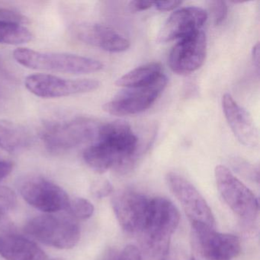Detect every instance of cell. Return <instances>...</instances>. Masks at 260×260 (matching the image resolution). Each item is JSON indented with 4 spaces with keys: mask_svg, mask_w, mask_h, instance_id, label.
Segmentation results:
<instances>
[{
    "mask_svg": "<svg viewBox=\"0 0 260 260\" xmlns=\"http://www.w3.org/2000/svg\"><path fill=\"white\" fill-rule=\"evenodd\" d=\"M141 155L138 137L130 124L116 121L102 124L95 143L83 152V159L97 173L114 169L124 174L133 170Z\"/></svg>",
    "mask_w": 260,
    "mask_h": 260,
    "instance_id": "obj_1",
    "label": "cell"
},
{
    "mask_svg": "<svg viewBox=\"0 0 260 260\" xmlns=\"http://www.w3.org/2000/svg\"><path fill=\"white\" fill-rule=\"evenodd\" d=\"M179 218V211L171 201L162 197L151 199L147 223L141 234L146 248L153 256L159 260L166 259Z\"/></svg>",
    "mask_w": 260,
    "mask_h": 260,
    "instance_id": "obj_2",
    "label": "cell"
},
{
    "mask_svg": "<svg viewBox=\"0 0 260 260\" xmlns=\"http://www.w3.org/2000/svg\"><path fill=\"white\" fill-rule=\"evenodd\" d=\"M101 125L95 120L86 117L57 121L44 129L42 141L51 153H65L89 141H95Z\"/></svg>",
    "mask_w": 260,
    "mask_h": 260,
    "instance_id": "obj_3",
    "label": "cell"
},
{
    "mask_svg": "<svg viewBox=\"0 0 260 260\" xmlns=\"http://www.w3.org/2000/svg\"><path fill=\"white\" fill-rule=\"evenodd\" d=\"M15 60L30 69L83 74L98 72L103 68L100 60L65 53H46L28 48H18L13 53Z\"/></svg>",
    "mask_w": 260,
    "mask_h": 260,
    "instance_id": "obj_4",
    "label": "cell"
},
{
    "mask_svg": "<svg viewBox=\"0 0 260 260\" xmlns=\"http://www.w3.org/2000/svg\"><path fill=\"white\" fill-rule=\"evenodd\" d=\"M25 231L41 243L61 249L74 247L80 237L78 224L68 219L52 215L31 219L25 225Z\"/></svg>",
    "mask_w": 260,
    "mask_h": 260,
    "instance_id": "obj_5",
    "label": "cell"
},
{
    "mask_svg": "<svg viewBox=\"0 0 260 260\" xmlns=\"http://www.w3.org/2000/svg\"><path fill=\"white\" fill-rule=\"evenodd\" d=\"M214 173L217 188L226 205L242 220L253 221L258 211L255 194L224 166H217Z\"/></svg>",
    "mask_w": 260,
    "mask_h": 260,
    "instance_id": "obj_6",
    "label": "cell"
},
{
    "mask_svg": "<svg viewBox=\"0 0 260 260\" xmlns=\"http://www.w3.org/2000/svg\"><path fill=\"white\" fill-rule=\"evenodd\" d=\"M167 180L169 188L182 205L192 229H214L215 220L212 211L196 187L177 173H169Z\"/></svg>",
    "mask_w": 260,
    "mask_h": 260,
    "instance_id": "obj_7",
    "label": "cell"
},
{
    "mask_svg": "<svg viewBox=\"0 0 260 260\" xmlns=\"http://www.w3.org/2000/svg\"><path fill=\"white\" fill-rule=\"evenodd\" d=\"M18 188L27 203L44 212L68 209L71 201L63 188L42 176H25L19 181Z\"/></svg>",
    "mask_w": 260,
    "mask_h": 260,
    "instance_id": "obj_8",
    "label": "cell"
},
{
    "mask_svg": "<svg viewBox=\"0 0 260 260\" xmlns=\"http://www.w3.org/2000/svg\"><path fill=\"white\" fill-rule=\"evenodd\" d=\"M168 79L164 74L153 83L142 87L126 88L103 106L105 112L116 116L136 115L148 109L164 92Z\"/></svg>",
    "mask_w": 260,
    "mask_h": 260,
    "instance_id": "obj_9",
    "label": "cell"
},
{
    "mask_svg": "<svg viewBox=\"0 0 260 260\" xmlns=\"http://www.w3.org/2000/svg\"><path fill=\"white\" fill-rule=\"evenodd\" d=\"M151 199L145 194L125 189L112 198V207L121 228L131 234H141L150 212Z\"/></svg>",
    "mask_w": 260,
    "mask_h": 260,
    "instance_id": "obj_10",
    "label": "cell"
},
{
    "mask_svg": "<svg viewBox=\"0 0 260 260\" xmlns=\"http://www.w3.org/2000/svg\"><path fill=\"white\" fill-rule=\"evenodd\" d=\"M25 87L36 96L52 99L86 93L96 90L98 80L91 79L69 80L48 74H33L25 78Z\"/></svg>",
    "mask_w": 260,
    "mask_h": 260,
    "instance_id": "obj_11",
    "label": "cell"
},
{
    "mask_svg": "<svg viewBox=\"0 0 260 260\" xmlns=\"http://www.w3.org/2000/svg\"><path fill=\"white\" fill-rule=\"evenodd\" d=\"M194 253L208 260H231L240 254V240L232 234L216 232L215 229H193Z\"/></svg>",
    "mask_w": 260,
    "mask_h": 260,
    "instance_id": "obj_12",
    "label": "cell"
},
{
    "mask_svg": "<svg viewBox=\"0 0 260 260\" xmlns=\"http://www.w3.org/2000/svg\"><path fill=\"white\" fill-rule=\"evenodd\" d=\"M207 38L202 30L180 39L173 47L169 64L173 72L187 75L199 70L206 58Z\"/></svg>",
    "mask_w": 260,
    "mask_h": 260,
    "instance_id": "obj_13",
    "label": "cell"
},
{
    "mask_svg": "<svg viewBox=\"0 0 260 260\" xmlns=\"http://www.w3.org/2000/svg\"><path fill=\"white\" fill-rule=\"evenodd\" d=\"M208 19L203 9L196 7L179 9L166 22L157 36V42L167 43L176 39H184L201 30Z\"/></svg>",
    "mask_w": 260,
    "mask_h": 260,
    "instance_id": "obj_14",
    "label": "cell"
},
{
    "mask_svg": "<svg viewBox=\"0 0 260 260\" xmlns=\"http://www.w3.org/2000/svg\"><path fill=\"white\" fill-rule=\"evenodd\" d=\"M222 107L228 124L239 142L247 147H257L259 141L258 132L249 112L229 93L223 95Z\"/></svg>",
    "mask_w": 260,
    "mask_h": 260,
    "instance_id": "obj_15",
    "label": "cell"
},
{
    "mask_svg": "<svg viewBox=\"0 0 260 260\" xmlns=\"http://www.w3.org/2000/svg\"><path fill=\"white\" fill-rule=\"evenodd\" d=\"M77 36L81 42L109 52H123L130 48V42L126 38L106 25H80L77 28Z\"/></svg>",
    "mask_w": 260,
    "mask_h": 260,
    "instance_id": "obj_16",
    "label": "cell"
},
{
    "mask_svg": "<svg viewBox=\"0 0 260 260\" xmlns=\"http://www.w3.org/2000/svg\"><path fill=\"white\" fill-rule=\"evenodd\" d=\"M0 255L7 260H48L36 243L13 233L0 237Z\"/></svg>",
    "mask_w": 260,
    "mask_h": 260,
    "instance_id": "obj_17",
    "label": "cell"
},
{
    "mask_svg": "<svg viewBox=\"0 0 260 260\" xmlns=\"http://www.w3.org/2000/svg\"><path fill=\"white\" fill-rule=\"evenodd\" d=\"M31 135L20 124L0 120V148L10 153H19L31 144Z\"/></svg>",
    "mask_w": 260,
    "mask_h": 260,
    "instance_id": "obj_18",
    "label": "cell"
},
{
    "mask_svg": "<svg viewBox=\"0 0 260 260\" xmlns=\"http://www.w3.org/2000/svg\"><path fill=\"white\" fill-rule=\"evenodd\" d=\"M162 74L160 63L153 62L132 70L120 77L115 84L124 88L142 87L151 84Z\"/></svg>",
    "mask_w": 260,
    "mask_h": 260,
    "instance_id": "obj_19",
    "label": "cell"
},
{
    "mask_svg": "<svg viewBox=\"0 0 260 260\" xmlns=\"http://www.w3.org/2000/svg\"><path fill=\"white\" fill-rule=\"evenodd\" d=\"M32 39V34L23 25L0 20V44L17 45L26 44Z\"/></svg>",
    "mask_w": 260,
    "mask_h": 260,
    "instance_id": "obj_20",
    "label": "cell"
},
{
    "mask_svg": "<svg viewBox=\"0 0 260 260\" xmlns=\"http://www.w3.org/2000/svg\"><path fill=\"white\" fill-rule=\"evenodd\" d=\"M68 209L74 217L80 220L89 218L94 212L92 204L83 198H76L70 201Z\"/></svg>",
    "mask_w": 260,
    "mask_h": 260,
    "instance_id": "obj_21",
    "label": "cell"
},
{
    "mask_svg": "<svg viewBox=\"0 0 260 260\" xmlns=\"http://www.w3.org/2000/svg\"><path fill=\"white\" fill-rule=\"evenodd\" d=\"M16 205V196L14 191L6 186H0V211L8 213Z\"/></svg>",
    "mask_w": 260,
    "mask_h": 260,
    "instance_id": "obj_22",
    "label": "cell"
},
{
    "mask_svg": "<svg viewBox=\"0 0 260 260\" xmlns=\"http://www.w3.org/2000/svg\"><path fill=\"white\" fill-rule=\"evenodd\" d=\"M0 19L10 23L24 25L29 23V19L19 12L10 9H0Z\"/></svg>",
    "mask_w": 260,
    "mask_h": 260,
    "instance_id": "obj_23",
    "label": "cell"
},
{
    "mask_svg": "<svg viewBox=\"0 0 260 260\" xmlns=\"http://www.w3.org/2000/svg\"><path fill=\"white\" fill-rule=\"evenodd\" d=\"M210 10L214 19V24L220 25L224 22L228 16V6L223 1H213L210 4Z\"/></svg>",
    "mask_w": 260,
    "mask_h": 260,
    "instance_id": "obj_24",
    "label": "cell"
},
{
    "mask_svg": "<svg viewBox=\"0 0 260 260\" xmlns=\"http://www.w3.org/2000/svg\"><path fill=\"white\" fill-rule=\"evenodd\" d=\"M113 191L112 184L106 179L96 181L92 186V193L98 199L107 197Z\"/></svg>",
    "mask_w": 260,
    "mask_h": 260,
    "instance_id": "obj_25",
    "label": "cell"
},
{
    "mask_svg": "<svg viewBox=\"0 0 260 260\" xmlns=\"http://www.w3.org/2000/svg\"><path fill=\"white\" fill-rule=\"evenodd\" d=\"M115 260H142V256L137 246L128 245L124 248Z\"/></svg>",
    "mask_w": 260,
    "mask_h": 260,
    "instance_id": "obj_26",
    "label": "cell"
},
{
    "mask_svg": "<svg viewBox=\"0 0 260 260\" xmlns=\"http://www.w3.org/2000/svg\"><path fill=\"white\" fill-rule=\"evenodd\" d=\"M154 6V2L152 1H132L129 4V10L131 13H139L148 10Z\"/></svg>",
    "mask_w": 260,
    "mask_h": 260,
    "instance_id": "obj_27",
    "label": "cell"
},
{
    "mask_svg": "<svg viewBox=\"0 0 260 260\" xmlns=\"http://www.w3.org/2000/svg\"><path fill=\"white\" fill-rule=\"evenodd\" d=\"M181 1H159V2H154V6L156 10L161 12H170L175 10L178 7L182 4Z\"/></svg>",
    "mask_w": 260,
    "mask_h": 260,
    "instance_id": "obj_28",
    "label": "cell"
},
{
    "mask_svg": "<svg viewBox=\"0 0 260 260\" xmlns=\"http://www.w3.org/2000/svg\"><path fill=\"white\" fill-rule=\"evenodd\" d=\"M7 214V213L0 211V237L11 233L10 229H12V225Z\"/></svg>",
    "mask_w": 260,
    "mask_h": 260,
    "instance_id": "obj_29",
    "label": "cell"
},
{
    "mask_svg": "<svg viewBox=\"0 0 260 260\" xmlns=\"http://www.w3.org/2000/svg\"><path fill=\"white\" fill-rule=\"evenodd\" d=\"M13 165L9 161L0 160V181L10 175L13 170Z\"/></svg>",
    "mask_w": 260,
    "mask_h": 260,
    "instance_id": "obj_30",
    "label": "cell"
},
{
    "mask_svg": "<svg viewBox=\"0 0 260 260\" xmlns=\"http://www.w3.org/2000/svg\"><path fill=\"white\" fill-rule=\"evenodd\" d=\"M252 60L256 69L259 70V43H257L252 48Z\"/></svg>",
    "mask_w": 260,
    "mask_h": 260,
    "instance_id": "obj_31",
    "label": "cell"
},
{
    "mask_svg": "<svg viewBox=\"0 0 260 260\" xmlns=\"http://www.w3.org/2000/svg\"><path fill=\"white\" fill-rule=\"evenodd\" d=\"M54 260H61V259H54Z\"/></svg>",
    "mask_w": 260,
    "mask_h": 260,
    "instance_id": "obj_32",
    "label": "cell"
}]
</instances>
